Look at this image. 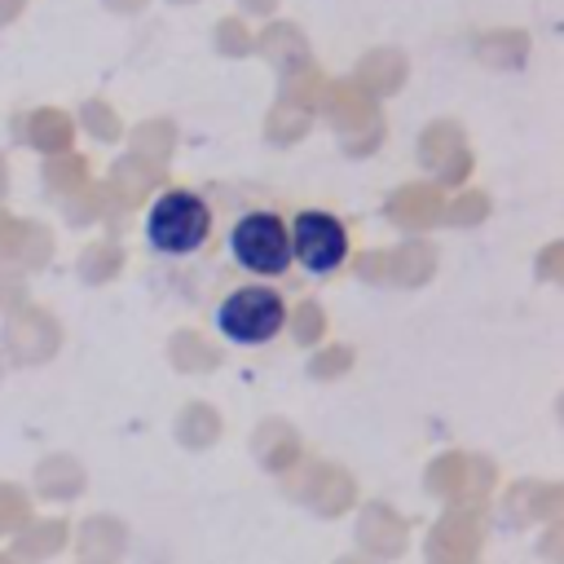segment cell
Instances as JSON below:
<instances>
[{"instance_id":"cell-1","label":"cell","mask_w":564,"mask_h":564,"mask_svg":"<svg viewBox=\"0 0 564 564\" xmlns=\"http://www.w3.org/2000/svg\"><path fill=\"white\" fill-rule=\"evenodd\" d=\"M207 225H212V216H207V203H203L198 194H189V189H167V194L150 207L145 234H150L154 251H163V256H189V251L203 247Z\"/></svg>"},{"instance_id":"cell-2","label":"cell","mask_w":564,"mask_h":564,"mask_svg":"<svg viewBox=\"0 0 564 564\" xmlns=\"http://www.w3.org/2000/svg\"><path fill=\"white\" fill-rule=\"evenodd\" d=\"M282 295L269 286H242L234 291L220 308H216V326L234 339V344H264L282 330Z\"/></svg>"},{"instance_id":"cell-3","label":"cell","mask_w":564,"mask_h":564,"mask_svg":"<svg viewBox=\"0 0 564 564\" xmlns=\"http://www.w3.org/2000/svg\"><path fill=\"white\" fill-rule=\"evenodd\" d=\"M229 247H234V260H238L242 269L264 273V278H273V273H282V269L291 264V234H286V225H282L278 216H269V212L242 216V220L234 225V234H229Z\"/></svg>"},{"instance_id":"cell-4","label":"cell","mask_w":564,"mask_h":564,"mask_svg":"<svg viewBox=\"0 0 564 564\" xmlns=\"http://www.w3.org/2000/svg\"><path fill=\"white\" fill-rule=\"evenodd\" d=\"M286 234H291V260H300L313 273H330L348 256V234L326 212H300Z\"/></svg>"}]
</instances>
